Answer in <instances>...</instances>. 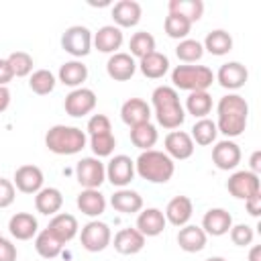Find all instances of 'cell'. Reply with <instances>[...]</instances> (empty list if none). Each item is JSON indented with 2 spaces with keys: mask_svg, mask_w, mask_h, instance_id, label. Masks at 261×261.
Wrapping results in <instances>:
<instances>
[{
  "mask_svg": "<svg viewBox=\"0 0 261 261\" xmlns=\"http://www.w3.org/2000/svg\"><path fill=\"white\" fill-rule=\"evenodd\" d=\"M216 128L224 137L232 139L245 133L247 128V118H249V104L243 96L239 94H226L218 100L216 104Z\"/></svg>",
  "mask_w": 261,
  "mask_h": 261,
  "instance_id": "6da1fadb",
  "label": "cell"
},
{
  "mask_svg": "<svg viewBox=\"0 0 261 261\" xmlns=\"http://www.w3.org/2000/svg\"><path fill=\"white\" fill-rule=\"evenodd\" d=\"M151 102H153V110H155V118L157 122L167 128V130H175L184 124L186 120V110L179 102L177 90L171 86H157L151 94Z\"/></svg>",
  "mask_w": 261,
  "mask_h": 261,
  "instance_id": "7a4b0ae2",
  "label": "cell"
},
{
  "mask_svg": "<svg viewBox=\"0 0 261 261\" xmlns=\"http://www.w3.org/2000/svg\"><path fill=\"white\" fill-rule=\"evenodd\" d=\"M135 173H139V177H143L151 184H165L173 177L175 163L165 151L149 149V151H141V155L137 157Z\"/></svg>",
  "mask_w": 261,
  "mask_h": 261,
  "instance_id": "3957f363",
  "label": "cell"
},
{
  "mask_svg": "<svg viewBox=\"0 0 261 261\" xmlns=\"http://www.w3.org/2000/svg\"><path fill=\"white\" fill-rule=\"evenodd\" d=\"M88 145V137L77 126L55 124L45 135V147L55 155H75Z\"/></svg>",
  "mask_w": 261,
  "mask_h": 261,
  "instance_id": "277c9868",
  "label": "cell"
},
{
  "mask_svg": "<svg viewBox=\"0 0 261 261\" xmlns=\"http://www.w3.org/2000/svg\"><path fill=\"white\" fill-rule=\"evenodd\" d=\"M173 88L186 90V92H202L208 90L214 82V73L206 65H175L171 71Z\"/></svg>",
  "mask_w": 261,
  "mask_h": 261,
  "instance_id": "5b68a950",
  "label": "cell"
},
{
  "mask_svg": "<svg viewBox=\"0 0 261 261\" xmlns=\"http://www.w3.org/2000/svg\"><path fill=\"white\" fill-rule=\"evenodd\" d=\"M61 47L71 57H86L92 51V33L88 27L73 24L61 35Z\"/></svg>",
  "mask_w": 261,
  "mask_h": 261,
  "instance_id": "8992f818",
  "label": "cell"
},
{
  "mask_svg": "<svg viewBox=\"0 0 261 261\" xmlns=\"http://www.w3.org/2000/svg\"><path fill=\"white\" fill-rule=\"evenodd\" d=\"M75 177L84 190H98L106 179V165L98 157H84L75 165Z\"/></svg>",
  "mask_w": 261,
  "mask_h": 261,
  "instance_id": "52a82bcc",
  "label": "cell"
},
{
  "mask_svg": "<svg viewBox=\"0 0 261 261\" xmlns=\"http://www.w3.org/2000/svg\"><path fill=\"white\" fill-rule=\"evenodd\" d=\"M80 241H82V247L90 253H100L104 251L110 241H112V232H110V226L106 222H100V220H90L84 228H82V234H80Z\"/></svg>",
  "mask_w": 261,
  "mask_h": 261,
  "instance_id": "ba28073f",
  "label": "cell"
},
{
  "mask_svg": "<svg viewBox=\"0 0 261 261\" xmlns=\"http://www.w3.org/2000/svg\"><path fill=\"white\" fill-rule=\"evenodd\" d=\"M226 190L230 192V196L239 198V200H247L255 194L261 192V184H259V175L249 171V169H241L234 171L228 181H226Z\"/></svg>",
  "mask_w": 261,
  "mask_h": 261,
  "instance_id": "9c48e42d",
  "label": "cell"
},
{
  "mask_svg": "<svg viewBox=\"0 0 261 261\" xmlns=\"http://www.w3.org/2000/svg\"><path fill=\"white\" fill-rule=\"evenodd\" d=\"M63 108L69 116L73 118H82L86 114H90L96 108V94L90 88H75L65 96Z\"/></svg>",
  "mask_w": 261,
  "mask_h": 261,
  "instance_id": "30bf717a",
  "label": "cell"
},
{
  "mask_svg": "<svg viewBox=\"0 0 261 261\" xmlns=\"http://www.w3.org/2000/svg\"><path fill=\"white\" fill-rule=\"evenodd\" d=\"M135 177V161L128 155H114L106 165V179L116 188H126Z\"/></svg>",
  "mask_w": 261,
  "mask_h": 261,
  "instance_id": "8fae6325",
  "label": "cell"
},
{
  "mask_svg": "<svg viewBox=\"0 0 261 261\" xmlns=\"http://www.w3.org/2000/svg\"><path fill=\"white\" fill-rule=\"evenodd\" d=\"M212 161H214V165L218 169L230 171V169H234L241 163V147L234 141H230V139L218 141L212 147Z\"/></svg>",
  "mask_w": 261,
  "mask_h": 261,
  "instance_id": "7c38bea8",
  "label": "cell"
},
{
  "mask_svg": "<svg viewBox=\"0 0 261 261\" xmlns=\"http://www.w3.org/2000/svg\"><path fill=\"white\" fill-rule=\"evenodd\" d=\"M214 80L224 88V90H239L247 84L249 80V71L243 63L239 61H228V63H222L218 73L214 75Z\"/></svg>",
  "mask_w": 261,
  "mask_h": 261,
  "instance_id": "4fadbf2b",
  "label": "cell"
},
{
  "mask_svg": "<svg viewBox=\"0 0 261 261\" xmlns=\"http://www.w3.org/2000/svg\"><path fill=\"white\" fill-rule=\"evenodd\" d=\"M122 41H124L122 29H118L116 24H104L96 31V35H92V45L100 53H110V55L118 53Z\"/></svg>",
  "mask_w": 261,
  "mask_h": 261,
  "instance_id": "5bb4252c",
  "label": "cell"
},
{
  "mask_svg": "<svg viewBox=\"0 0 261 261\" xmlns=\"http://www.w3.org/2000/svg\"><path fill=\"white\" fill-rule=\"evenodd\" d=\"M43 171L41 167L37 165H20L16 171H14V188L22 194H37L41 188H43Z\"/></svg>",
  "mask_w": 261,
  "mask_h": 261,
  "instance_id": "9a60e30c",
  "label": "cell"
},
{
  "mask_svg": "<svg viewBox=\"0 0 261 261\" xmlns=\"http://www.w3.org/2000/svg\"><path fill=\"white\" fill-rule=\"evenodd\" d=\"M137 71V61L130 53H114L108 57L106 61V73L114 80V82H126L135 75Z\"/></svg>",
  "mask_w": 261,
  "mask_h": 261,
  "instance_id": "2e32d148",
  "label": "cell"
},
{
  "mask_svg": "<svg viewBox=\"0 0 261 261\" xmlns=\"http://www.w3.org/2000/svg\"><path fill=\"white\" fill-rule=\"evenodd\" d=\"M230 226H232V216L224 208H210L202 218V230L210 237H222L230 230Z\"/></svg>",
  "mask_w": 261,
  "mask_h": 261,
  "instance_id": "e0dca14e",
  "label": "cell"
},
{
  "mask_svg": "<svg viewBox=\"0 0 261 261\" xmlns=\"http://www.w3.org/2000/svg\"><path fill=\"white\" fill-rule=\"evenodd\" d=\"M196 145L190 137V133H184V130H171L167 133L165 137V153L171 157V159H188L192 157Z\"/></svg>",
  "mask_w": 261,
  "mask_h": 261,
  "instance_id": "ac0fdd59",
  "label": "cell"
},
{
  "mask_svg": "<svg viewBox=\"0 0 261 261\" xmlns=\"http://www.w3.org/2000/svg\"><path fill=\"white\" fill-rule=\"evenodd\" d=\"M120 118L128 126H137L143 122H151V106L143 98H128L120 106Z\"/></svg>",
  "mask_w": 261,
  "mask_h": 261,
  "instance_id": "d6986e66",
  "label": "cell"
},
{
  "mask_svg": "<svg viewBox=\"0 0 261 261\" xmlns=\"http://www.w3.org/2000/svg\"><path fill=\"white\" fill-rule=\"evenodd\" d=\"M163 214H165V220L169 224L181 228V226H186L190 222V218L194 214V204H192V200L188 196H175V198L169 200V204H167Z\"/></svg>",
  "mask_w": 261,
  "mask_h": 261,
  "instance_id": "ffe728a7",
  "label": "cell"
},
{
  "mask_svg": "<svg viewBox=\"0 0 261 261\" xmlns=\"http://www.w3.org/2000/svg\"><path fill=\"white\" fill-rule=\"evenodd\" d=\"M167 220L165 214L159 208H145L137 216V230L147 239V237H157L163 232Z\"/></svg>",
  "mask_w": 261,
  "mask_h": 261,
  "instance_id": "44dd1931",
  "label": "cell"
},
{
  "mask_svg": "<svg viewBox=\"0 0 261 261\" xmlns=\"http://www.w3.org/2000/svg\"><path fill=\"white\" fill-rule=\"evenodd\" d=\"M141 14H143V8L137 0H120L112 6V18L118 29H128L139 24Z\"/></svg>",
  "mask_w": 261,
  "mask_h": 261,
  "instance_id": "7402d4cb",
  "label": "cell"
},
{
  "mask_svg": "<svg viewBox=\"0 0 261 261\" xmlns=\"http://www.w3.org/2000/svg\"><path fill=\"white\" fill-rule=\"evenodd\" d=\"M8 230L16 241H29L37 234L39 222L31 212H16L8 220Z\"/></svg>",
  "mask_w": 261,
  "mask_h": 261,
  "instance_id": "603a6c76",
  "label": "cell"
},
{
  "mask_svg": "<svg viewBox=\"0 0 261 261\" xmlns=\"http://www.w3.org/2000/svg\"><path fill=\"white\" fill-rule=\"evenodd\" d=\"M206 241H208V234L202 230V226H196V224H186L177 232V245L186 253L202 251L206 247Z\"/></svg>",
  "mask_w": 261,
  "mask_h": 261,
  "instance_id": "cb8c5ba5",
  "label": "cell"
},
{
  "mask_svg": "<svg viewBox=\"0 0 261 261\" xmlns=\"http://www.w3.org/2000/svg\"><path fill=\"white\" fill-rule=\"evenodd\" d=\"M77 220L73 214H67V212H61V214H55L51 220H49V226L47 230L51 234H55L63 245L69 243L75 234H77Z\"/></svg>",
  "mask_w": 261,
  "mask_h": 261,
  "instance_id": "d4e9b609",
  "label": "cell"
},
{
  "mask_svg": "<svg viewBox=\"0 0 261 261\" xmlns=\"http://www.w3.org/2000/svg\"><path fill=\"white\" fill-rule=\"evenodd\" d=\"M63 206V194L57 188H41L35 194V208L45 216H55Z\"/></svg>",
  "mask_w": 261,
  "mask_h": 261,
  "instance_id": "484cf974",
  "label": "cell"
},
{
  "mask_svg": "<svg viewBox=\"0 0 261 261\" xmlns=\"http://www.w3.org/2000/svg\"><path fill=\"white\" fill-rule=\"evenodd\" d=\"M75 204H77L82 214L92 216V218L104 214V210H106V198L100 190H82L77 194Z\"/></svg>",
  "mask_w": 261,
  "mask_h": 261,
  "instance_id": "4316f807",
  "label": "cell"
},
{
  "mask_svg": "<svg viewBox=\"0 0 261 261\" xmlns=\"http://www.w3.org/2000/svg\"><path fill=\"white\" fill-rule=\"evenodd\" d=\"M145 247V237L137 228H122L114 234V249L120 255H135L143 251Z\"/></svg>",
  "mask_w": 261,
  "mask_h": 261,
  "instance_id": "83f0119b",
  "label": "cell"
},
{
  "mask_svg": "<svg viewBox=\"0 0 261 261\" xmlns=\"http://www.w3.org/2000/svg\"><path fill=\"white\" fill-rule=\"evenodd\" d=\"M137 67L141 69V73L145 77L159 80V77H163L169 71V59H167V55H163L159 51H153V53L145 55L143 59H139V65Z\"/></svg>",
  "mask_w": 261,
  "mask_h": 261,
  "instance_id": "f1b7e54d",
  "label": "cell"
},
{
  "mask_svg": "<svg viewBox=\"0 0 261 261\" xmlns=\"http://www.w3.org/2000/svg\"><path fill=\"white\" fill-rule=\"evenodd\" d=\"M110 206H112L116 212H122V214H135V212H141V208H143V198H141V194L135 192V190L120 188L118 192L112 194V198H110Z\"/></svg>",
  "mask_w": 261,
  "mask_h": 261,
  "instance_id": "f546056e",
  "label": "cell"
},
{
  "mask_svg": "<svg viewBox=\"0 0 261 261\" xmlns=\"http://www.w3.org/2000/svg\"><path fill=\"white\" fill-rule=\"evenodd\" d=\"M59 82L63 86H69V88H82V84L88 80V67L77 61V59H71V61H65L61 67H59V73H57Z\"/></svg>",
  "mask_w": 261,
  "mask_h": 261,
  "instance_id": "4dcf8cb0",
  "label": "cell"
},
{
  "mask_svg": "<svg viewBox=\"0 0 261 261\" xmlns=\"http://www.w3.org/2000/svg\"><path fill=\"white\" fill-rule=\"evenodd\" d=\"M159 135H157V126L151 122H143L137 126H130V143L141 149V151H149L153 149V145L157 143Z\"/></svg>",
  "mask_w": 261,
  "mask_h": 261,
  "instance_id": "1f68e13d",
  "label": "cell"
},
{
  "mask_svg": "<svg viewBox=\"0 0 261 261\" xmlns=\"http://www.w3.org/2000/svg\"><path fill=\"white\" fill-rule=\"evenodd\" d=\"M167 10L171 14H179L184 18H188L190 22H196L204 14V2L202 0H169Z\"/></svg>",
  "mask_w": 261,
  "mask_h": 261,
  "instance_id": "d6a6232c",
  "label": "cell"
},
{
  "mask_svg": "<svg viewBox=\"0 0 261 261\" xmlns=\"http://www.w3.org/2000/svg\"><path fill=\"white\" fill-rule=\"evenodd\" d=\"M202 47H204L208 53L220 57V55H226V53L232 49V37H230L226 31L216 29V31H210V33L206 35Z\"/></svg>",
  "mask_w": 261,
  "mask_h": 261,
  "instance_id": "836d02e7",
  "label": "cell"
},
{
  "mask_svg": "<svg viewBox=\"0 0 261 261\" xmlns=\"http://www.w3.org/2000/svg\"><path fill=\"white\" fill-rule=\"evenodd\" d=\"M186 110H188V114H192L198 120L206 118V114H210V110H212V96L208 94V90L190 92L186 98Z\"/></svg>",
  "mask_w": 261,
  "mask_h": 261,
  "instance_id": "e575fe53",
  "label": "cell"
},
{
  "mask_svg": "<svg viewBox=\"0 0 261 261\" xmlns=\"http://www.w3.org/2000/svg\"><path fill=\"white\" fill-rule=\"evenodd\" d=\"M35 249H37V253H39L43 259H55V257L61 253L63 243H61L55 234H51L47 228H43V230L37 232V237H35Z\"/></svg>",
  "mask_w": 261,
  "mask_h": 261,
  "instance_id": "d590c367",
  "label": "cell"
},
{
  "mask_svg": "<svg viewBox=\"0 0 261 261\" xmlns=\"http://www.w3.org/2000/svg\"><path fill=\"white\" fill-rule=\"evenodd\" d=\"M192 141L194 145H202V147H208L216 141L218 137V128H216V122L210 120V118H200L194 122L192 126Z\"/></svg>",
  "mask_w": 261,
  "mask_h": 261,
  "instance_id": "8d00e7d4",
  "label": "cell"
},
{
  "mask_svg": "<svg viewBox=\"0 0 261 261\" xmlns=\"http://www.w3.org/2000/svg\"><path fill=\"white\" fill-rule=\"evenodd\" d=\"M163 29H165L167 37L184 41V39H188V35H190L192 22H190L188 18L179 16V14H171V12H167V16H165V20H163Z\"/></svg>",
  "mask_w": 261,
  "mask_h": 261,
  "instance_id": "74e56055",
  "label": "cell"
},
{
  "mask_svg": "<svg viewBox=\"0 0 261 261\" xmlns=\"http://www.w3.org/2000/svg\"><path fill=\"white\" fill-rule=\"evenodd\" d=\"M128 49H130V55L133 57L143 59L145 55H149V53L155 51V37L151 33H147V31H139V33H135L130 37Z\"/></svg>",
  "mask_w": 261,
  "mask_h": 261,
  "instance_id": "f35d334b",
  "label": "cell"
},
{
  "mask_svg": "<svg viewBox=\"0 0 261 261\" xmlns=\"http://www.w3.org/2000/svg\"><path fill=\"white\" fill-rule=\"evenodd\" d=\"M175 55H177L179 61H184V63L190 65V63H196V61L202 59V55H204V47H202V43L196 41V39H184V41L177 43V47H175Z\"/></svg>",
  "mask_w": 261,
  "mask_h": 261,
  "instance_id": "ab89813d",
  "label": "cell"
},
{
  "mask_svg": "<svg viewBox=\"0 0 261 261\" xmlns=\"http://www.w3.org/2000/svg\"><path fill=\"white\" fill-rule=\"evenodd\" d=\"M29 88L39 96H47L55 88V75L49 69H37L29 77Z\"/></svg>",
  "mask_w": 261,
  "mask_h": 261,
  "instance_id": "60d3db41",
  "label": "cell"
},
{
  "mask_svg": "<svg viewBox=\"0 0 261 261\" xmlns=\"http://www.w3.org/2000/svg\"><path fill=\"white\" fill-rule=\"evenodd\" d=\"M14 77H24V75H31L33 71V57L27 53V51H12L8 57H6Z\"/></svg>",
  "mask_w": 261,
  "mask_h": 261,
  "instance_id": "b9f144b4",
  "label": "cell"
},
{
  "mask_svg": "<svg viewBox=\"0 0 261 261\" xmlns=\"http://www.w3.org/2000/svg\"><path fill=\"white\" fill-rule=\"evenodd\" d=\"M116 147V139L112 133H104V135H94L90 137V149L94 151V155L100 159V157H108L112 155Z\"/></svg>",
  "mask_w": 261,
  "mask_h": 261,
  "instance_id": "7bdbcfd3",
  "label": "cell"
},
{
  "mask_svg": "<svg viewBox=\"0 0 261 261\" xmlns=\"http://www.w3.org/2000/svg\"><path fill=\"white\" fill-rule=\"evenodd\" d=\"M228 232H230V241L237 247H249L253 243V239H255L253 226H249V224H232Z\"/></svg>",
  "mask_w": 261,
  "mask_h": 261,
  "instance_id": "ee69618b",
  "label": "cell"
},
{
  "mask_svg": "<svg viewBox=\"0 0 261 261\" xmlns=\"http://www.w3.org/2000/svg\"><path fill=\"white\" fill-rule=\"evenodd\" d=\"M86 130H88L90 137H94V135H104V133H112L110 118H108L106 114H94V116L88 120Z\"/></svg>",
  "mask_w": 261,
  "mask_h": 261,
  "instance_id": "f6af8a7d",
  "label": "cell"
},
{
  "mask_svg": "<svg viewBox=\"0 0 261 261\" xmlns=\"http://www.w3.org/2000/svg\"><path fill=\"white\" fill-rule=\"evenodd\" d=\"M14 196H16L14 184L6 177H0V208H8L14 202Z\"/></svg>",
  "mask_w": 261,
  "mask_h": 261,
  "instance_id": "bcb514c9",
  "label": "cell"
},
{
  "mask_svg": "<svg viewBox=\"0 0 261 261\" xmlns=\"http://www.w3.org/2000/svg\"><path fill=\"white\" fill-rule=\"evenodd\" d=\"M0 261H16V245L0 237Z\"/></svg>",
  "mask_w": 261,
  "mask_h": 261,
  "instance_id": "7dc6e473",
  "label": "cell"
},
{
  "mask_svg": "<svg viewBox=\"0 0 261 261\" xmlns=\"http://www.w3.org/2000/svg\"><path fill=\"white\" fill-rule=\"evenodd\" d=\"M245 208H247V212L251 216L259 218V214H261V192L255 194V196H251V198H247L245 200Z\"/></svg>",
  "mask_w": 261,
  "mask_h": 261,
  "instance_id": "c3c4849f",
  "label": "cell"
},
{
  "mask_svg": "<svg viewBox=\"0 0 261 261\" xmlns=\"http://www.w3.org/2000/svg\"><path fill=\"white\" fill-rule=\"evenodd\" d=\"M12 77H14V73H12L10 65H8V61L6 59H0V86H6Z\"/></svg>",
  "mask_w": 261,
  "mask_h": 261,
  "instance_id": "681fc988",
  "label": "cell"
},
{
  "mask_svg": "<svg viewBox=\"0 0 261 261\" xmlns=\"http://www.w3.org/2000/svg\"><path fill=\"white\" fill-rule=\"evenodd\" d=\"M10 106V90L6 86H0V112H4Z\"/></svg>",
  "mask_w": 261,
  "mask_h": 261,
  "instance_id": "f907efd6",
  "label": "cell"
},
{
  "mask_svg": "<svg viewBox=\"0 0 261 261\" xmlns=\"http://www.w3.org/2000/svg\"><path fill=\"white\" fill-rule=\"evenodd\" d=\"M251 169L249 171H253V173H257L259 175V171H261V151H255L253 155H251Z\"/></svg>",
  "mask_w": 261,
  "mask_h": 261,
  "instance_id": "816d5d0a",
  "label": "cell"
},
{
  "mask_svg": "<svg viewBox=\"0 0 261 261\" xmlns=\"http://www.w3.org/2000/svg\"><path fill=\"white\" fill-rule=\"evenodd\" d=\"M249 261H261V247H259V245L251 247V251H249Z\"/></svg>",
  "mask_w": 261,
  "mask_h": 261,
  "instance_id": "f5cc1de1",
  "label": "cell"
},
{
  "mask_svg": "<svg viewBox=\"0 0 261 261\" xmlns=\"http://www.w3.org/2000/svg\"><path fill=\"white\" fill-rule=\"evenodd\" d=\"M206 261H226V259L224 257H208Z\"/></svg>",
  "mask_w": 261,
  "mask_h": 261,
  "instance_id": "db71d44e",
  "label": "cell"
},
{
  "mask_svg": "<svg viewBox=\"0 0 261 261\" xmlns=\"http://www.w3.org/2000/svg\"><path fill=\"white\" fill-rule=\"evenodd\" d=\"M0 237H2V234H0Z\"/></svg>",
  "mask_w": 261,
  "mask_h": 261,
  "instance_id": "11a10c76",
  "label": "cell"
}]
</instances>
